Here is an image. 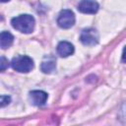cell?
I'll return each mask as SVG.
<instances>
[{
    "label": "cell",
    "mask_w": 126,
    "mask_h": 126,
    "mask_svg": "<svg viewBox=\"0 0 126 126\" xmlns=\"http://www.w3.org/2000/svg\"><path fill=\"white\" fill-rule=\"evenodd\" d=\"M7 1H9V0H1V2H3V3L4 2H7Z\"/></svg>",
    "instance_id": "obj_13"
},
{
    "label": "cell",
    "mask_w": 126,
    "mask_h": 126,
    "mask_svg": "<svg viewBox=\"0 0 126 126\" xmlns=\"http://www.w3.org/2000/svg\"><path fill=\"white\" fill-rule=\"evenodd\" d=\"M98 33L97 32L93 29V28H88L83 30L81 35H80V40L84 45L87 46H93L95 45L98 42Z\"/></svg>",
    "instance_id": "obj_4"
},
{
    "label": "cell",
    "mask_w": 126,
    "mask_h": 126,
    "mask_svg": "<svg viewBox=\"0 0 126 126\" xmlns=\"http://www.w3.org/2000/svg\"><path fill=\"white\" fill-rule=\"evenodd\" d=\"M41 71L45 74H50L52 73L53 71H55V68H56V63H55V59L51 56H48V57H45L43 59V61L41 62Z\"/></svg>",
    "instance_id": "obj_8"
},
{
    "label": "cell",
    "mask_w": 126,
    "mask_h": 126,
    "mask_svg": "<svg viewBox=\"0 0 126 126\" xmlns=\"http://www.w3.org/2000/svg\"><path fill=\"white\" fill-rule=\"evenodd\" d=\"M47 97H48V94L45 92L40 91V90H34L30 93V99L32 103L36 106L43 105L46 102Z\"/></svg>",
    "instance_id": "obj_6"
},
{
    "label": "cell",
    "mask_w": 126,
    "mask_h": 126,
    "mask_svg": "<svg viewBox=\"0 0 126 126\" xmlns=\"http://www.w3.org/2000/svg\"><path fill=\"white\" fill-rule=\"evenodd\" d=\"M10 101H11V97L9 95H4V94L1 95V97H0V105H1V107L6 106L7 104L10 103Z\"/></svg>",
    "instance_id": "obj_10"
},
{
    "label": "cell",
    "mask_w": 126,
    "mask_h": 126,
    "mask_svg": "<svg viewBox=\"0 0 126 126\" xmlns=\"http://www.w3.org/2000/svg\"><path fill=\"white\" fill-rule=\"evenodd\" d=\"M8 66H9L8 60L4 56H1V59H0V69H1V71H4Z\"/></svg>",
    "instance_id": "obj_11"
},
{
    "label": "cell",
    "mask_w": 126,
    "mask_h": 126,
    "mask_svg": "<svg viewBox=\"0 0 126 126\" xmlns=\"http://www.w3.org/2000/svg\"><path fill=\"white\" fill-rule=\"evenodd\" d=\"M12 68L20 73H29L33 68V61L27 55H19L12 59Z\"/></svg>",
    "instance_id": "obj_2"
},
{
    "label": "cell",
    "mask_w": 126,
    "mask_h": 126,
    "mask_svg": "<svg viewBox=\"0 0 126 126\" xmlns=\"http://www.w3.org/2000/svg\"><path fill=\"white\" fill-rule=\"evenodd\" d=\"M121 62H122V63H126V45L124 46V48H123V51H122Z\"/></svg>",
    "instance_id": "obj_12"
},
{
    "label": "cell",
    "mask_w": 126,
    "mask_h": 126,
    "mask_svg": "<svg viewBox=\"0 0 126 126\" xmlns=\"http://www.w3.org/2000/svg\"><path fill=\"white\" fill-rule=\"evenodd\" d=\"M57 24L61 29H70L75 24V15L71 10H62L57 18Z\"/></svg>",
    "instance_id": "obj_3"
},
{
    "label": "cell",
    "mask_w": 126,
    "mask_h": 126,
    "mask_svg": "<svg viewBox=\"0 0 126 126\" xmlns=\"http://www.w3.org/2000/svg\"><path fill=\"white\" fill-rule=\"evenodd\" d=\"M57 53L61 57H68L74 53V45L68 41H60L57 45Z\"/></svg>",
    "instance_id": "obj_7"
},
{
    "label": "cell",
    "mask_w": 126,
    "mask_h": 126,
    "mask_svg": "<svg viewBox=\"0 0 126 126\" xmlns=\"http://www.w3.org/2000/svg\"><path fill=\"white\" fill-rule=\"evenodd\" d=\"M98 8V3L94 0H81L78 4V10L84 14H94Z\"/></svg>",
    "instance_id": "obj_5"
},
{
    "label": "cell",
    "mask_w": 126,
    "mask_h": 126,
    "mask_svg": "<svg viewBox=\"0 0 126 126\" xmlns=\"http://www.w3.org/2000/svg\"><path fill=\"white\" fill-rule=\"evenodd\" d=\"M13 40H14V37H13L11 32H6V31L1 32V35H0V46H1L2 49H6V48L10 47L11 44L13 43Z\"/></svg>",
    "instance_id": "obj_9"
},
{
    "label": "cell",
    "mask_w": 126,
    "mask_h": 126,
    "mask_svg": "<svg viewBox=\"0 0 126 126\" xmlns=\"http://www.w3.org/2000/svg\"><path fill=\"white\" fill-rule=\"evenodd\" d=\"M11 24L15 30L23 33H31L34 29L35 21L32 15L24 14L13 18L11 20Z\"/></svg>",
    "instance_id": "obj_1"
}]
</instances>
